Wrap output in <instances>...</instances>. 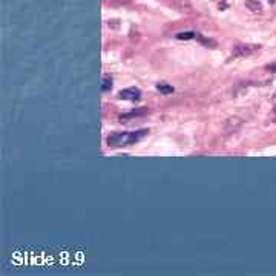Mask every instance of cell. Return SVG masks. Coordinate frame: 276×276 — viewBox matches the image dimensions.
<instances>
[{
	"label": "cell",
	"instance_id": "4",
	"mask_svg": "<svg viewBox=\"0 0 276 276\" xmlns=\"http://www.w3.org/2000/svg\"><path fill=\"white\" fill-rule=\"evenodd\" d=\"M242 124V120L238 118V117H230L224 121V131L225 134H232V132H236Z\"/></svg>",
	"mask_w": 276,
	"mask_h": 276
},
{
	"label": "cell",
	"instance_id": "5",
	"mask_svg": "<svg viewBox=\"0 0 276 276\" xmlns=\"http://www.w3.org/2000/svg\"><path fill=\"white\" fill-rule=\"evenodd\" d=\"M265 69H267L268 72H273V74H276V63H273V65H268Z\"/></svg>",
	"mask_w": 276,
	"mask_h": 276
},
{
	"label": "cell",
	"instance_id": "3",
	"mask_svg": "<svg viewBox=\"0 0 276 276\" xmlns=\"http://www.w3.org/2000/svg\"><path fill=\"white\" fill-rule=\"evenodd\" d=\"M169 4L180 13L183 14H193L195 13V8L193 5L189 2V0H169Z\"/></svg>",
	"mask_w": 276,
	"mask_h": 276
},
{
	"label": "cell",
	"instance_id": "1",
	"mask_svg": "<svg viewBox=\"0 0 276 276\" xmlns=\"http://www.w3.org/2000/svg\"><path fill=\"white\" fill-rule=\"evenodd\" d=\"M259 49H261L259 45H238V46H235V49L232 53V57H235V59L250 57V56L256 54Z\"/></svg>",
	"mask_w": 276,
	"mask_h": 276
},
{
	"label": "cell",
	"instance_id": "2",
	"mask_svg": "<svg viewBox=\"0 0 276 276\" xmlns=\"http://www.w3.org/2000/svg\"><path fill=\"white\" fill-rule=\"evenodd\" d=\"M137 141L138 137L135 134H114L108 138L109 141V146H128L131 144L132 141Z\"/></svg>",
	"mask_w": 276,
	"mask_h": 276
}]
</instances>
